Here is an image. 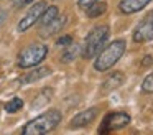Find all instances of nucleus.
Instances as JSON below:
<instances>
[{
  "instance_id": "1",
  "label": "nucleus",
  "mask_w": 153,
  "mask_h": 135,
  "mask_svg": "<svg viewBox=\"0 0 153 135\" xmlns=\"http://www.w3.org/2000/svg\"><path fill=\"white\" fill-rule=\"evenodd\" d=\"M63 120V114L58 109H50V110L40 114L38 117H35L33 120H30L28 124H25V127L22 128L23 135H43L48 132L54 130Z\"/></svg>"
},
{
  "instance_id": "2",
  "label": "nucleus",
  "mask_w": 153,
  "mask_h": 135,
  "mask_svg": "<svg viewBox=\"0 0 153 135\" xmlns=\"http://www.w3.org/2000/svg\"><path fill=\"white\" fill-rule=\"evenodd\" d=\"M125 53V41L123 40H115V41H112L107 48H104L102 51L97 53V58L96 61H94V68H96V71H109L110 68H114V66L117 64V61H119L120 58H122V54Z\"/></svg>"
},
{
  "instance_id": "3",
  "label": "nucleus",
  "mask_w": 153,
  "mask_h": 135,
  "mask_svg": "<svg viewBox=\"0 0 153 135\" xmlns=\"http://www.w3.org/2000/svg\"><path fill=\"white\" fill-rule=\"evenodd\" d=\"M109 38V26L107 25H97L87 33L86 40H84V49L82 54L84 58H94L97 53L100 51V48L104 46V43Z\"/></svg>"
},
{
  "instance_id": "4",
  "label": "nucleus",
  "mask_w": 153,
  "mask_h": 135,
  "mask_svg": "<svg viewBox=\"0 0 153 135\" xmlns=\"http://www.w3.org/2000/svg\"><path fill=\"white\" fill-rule=\"evenodd\" d=\"M46 56H48V46L41 45V43H33V45L27 46L18 53L17 64L22 69H28L33 68V66H38Z\"/></svg>"
},
{
  "instance_id": "5",
  "label": "nucleus",
  "mask_w": 153,
  "mask_h": 135,
  "mask_svg": "<svg viewBox=\"0 0 153 135\" xmlns=\"http://www.w3.org/2000/svg\"><path fill=\"white\" fill-rule=\"evenodd\" d=\"M130 115L127 112H109L105 117L102 119L99 127V134H110V132L120 130V128L127 127L130 124Z\"/></svg>"
},
{
  "instance_id": "6",
  "label": "nucleus",
  "mask_w": 153,
  "mask_h": 135,
  "mask_svg": "<svg viewBox=\"0 0 153 135\" xmlns=\"http://www.w3.org/2000/svg\"><path fill=\"white\" fill-rule=\"evenodd\" d=\"M48 7V3L46 2H36L33 7H31L30 10H28L27 13H25V16L18 22V25H17V30L20 33H23V31H27L28 28H31V26L35 25V23H38V20H40V16H41V13H43V10Z\"/></svg>"
},
{
  "instance_id": "7",
  "label": "nucleus",
  "mask_w": 153,
  "mask_h": 135,
  "mask_svg": "<svg viewBox=\"0 0 153 135\" xmlns=\"http://www.w3.org/2000/svg\"><path fill=\"white\" fill-rule=\"evenodd\" d=\"M153 40V13L142 20L133 31V41L135 43H146Z\"/></svg>"
},
{
  "instance_id": "8",
  "label": "nucleus",
  "mask_w": 153,
  "mask_h": 135,
  "mask_svg": "<svg viewBox=\"0 0 153 135\" xmlns=\"http://www.w3.org/2000/svg\"><path fill=\"white\" fill-rule=\"evenodd\" d=\"M97 114H99V109L97 107H91V109H87V110H82V112H79V114H76L71 119V124H69L71 128H81V127L89 125L91 122L97 117Z\"/></svg>"
},
{
  "instance_id": "9",
  "label": "nucleus",
  "mask_w": 153,
  "mask_h": 135,
  "mask_svg": "<svg viewBox=\"0 0 153 135\" xmlns=\"http://www.w3.org/2000/svg\"><path fill=\"white\" fill-rule=\"evenodd\" d=\"M152 0H120L119 8L122 13H127V15H132V13L140 12L142 8H145Z\"/></svg>"
},
{
  "instance_id": "10",
  "label": "nucleus",
  "mask_w": 153,
  "mask_h": 135,
  "mask_svg": "<svg viewBox=\"0 0 153 135\" xmlns=\"http://www.w3.org/2000/svg\"><path fill=\"white\" fill-rule=\"evenodd\" d=\"M66 25V16H59L58 15L56 18L53 20V22L46 23V25L41 26V31H40V36H43V38H48V36H53L56 31H59L63 26Z\"/></svg>"
},
{
  "instance_id": "11",
  "label": "nucleus",
  "mask_w": 153,
  "mask_h": 135,
  "mask_svg": "<svg viewBox=\"0 0 153 135\" xmlns=\"http://www.w3.org/2000/svg\"><path fill=\"white\" fill-rule=\"evenodd\" d=\"M122 82H123V74L122 72H114V74H110L109 78L102 82V86H100V92H102V94H109V92L114 91V89L120 87Z\"/></svg>"
},
{
  "instance_id": "12",
  "label": "nucleus",
  "mask_w": 153,
  "mask_h": 135,
  "mask_svg": "<svg viewBox=\"0 0 153 135\" xmlns=\"http://www.w3.org/2000/svg\"><path fill=\"white\" fill-rule=\"evenodd\" d=\"M51 74V69L48 66H43V68H36L33 71L27 72V74L22 78V84H30V82H35V81H40V79L46 78V76Z\"/></svg>"
},
{
  "instance_id": "13",
  "label": "nucleus",
  "mask_w": 153,
  "mask_h": 135,
  "mask_svg": "<svg viewBox=\"0 0 153 135\" xmlns=\"http://www.w3.org/2000/svg\"><path fill=\"white\" fill-rule=\"evenodd\" d=\"M58 15H59V10H58V7H54V5L46 7V8L43 10V13H41V16H40V20H38V22H40L41 26H43V25H46V23L53 22V20L56 18Z\"/></svg>"
},
{
  "instance_id": "14",
  "label": "nucleus",
  "mask_w": 153,
  "mask_h": 135,
  "mask_svg": "<svg viewBox=\"0 0 153 135\" xmlns=\"http://www.w3.org/2000/svg\"><path fill=\"white\" fill-rule=\"evenodd\" d=\"M105 10H107V3L97 0V2H94L91 7H87L86 12H87V16H91V18H96V16H100V15H102Z\"/></svg>"
},
{
  "instance_id": "15",
  "label": "nucleus",
  "mask_w": 153,
  "mask_h": 135,
  "mask_svg": "<svg viewBox=\"0 0 153 135\" xmlns=\"http://www.w3.org/2000/svg\"><path fill=\"white\" fill-rule=\"evenodd\" d=\"M66 51L63 53V56H61V59H63L64 63H69V61H73L74 58H76L77 54H79V46L76 45V43H71L69 46H66Z\"/></svg>"
},
{
  "instance_id": "16",
  "label": "nucleus",
  "mask_w": 153,
  "mask_h": 135,
  "mask_svg": "<svg viewBox=\"0 0 153 135\" xmlns=\"http://www.w3.org/2000/svg\"><path fill=\"white\" fill-rule=\"evenodd\" d=\"M22 107H23V101H22L20 97H13L5 104V110H7L8 114H15V112L22 110Z\"/></svg>"
},
{
  "instance_id": "17",
  "label": "nucleus",
  "mask_w": 153,
  "mask_h": 135,
  "mask_svg": "<svg viewBox=\"0 0 153 135\" xmlns=\"http://www.w3.org/2000/svg\"><path fill=\"white\" fill-rule=\"evenodd\" d=\"M51 95H53V89H45V91L38 95L36 101L33 102V109H38V107H41V105H45L51 99Z\"/></svg>"
},
{
  "instance_id": "18",
  "label": "nucleus",
  "mask_w": 153,
  "mask_h": 135,
  "mask_svg": "<svg viewBox=\"0 0 153 135\" xmlns=\"http://www.w3.org/2000/svg\"><path fill=\"white\" fill-rule=\"evenodd\" d=\"M142 91L146 94H153V72H150L142 82Z\"/></svg>"
},
{
  "instance_id": "19",
  "label": "nucleus",
  "mask_w": 153,
  "mask_h": 135,
  "mask_svg": "<svg viewBox=\"0 0 153 135\" xmlns=\"http://www.w3.org/2000/svg\"><path fill=\"white\" fill-rule=\"evenodd\" d=\"M71 43H73V36H69V35H64V36H61V38H58V41H56V45L58 46H69Z\"/></svg>"
},
{
  "instance_id": "20",
  "label": "nucleus",
  "mask_w": 153,
  "mask_h": 135,
  "mask_svg": "<svg viewBox=\"0 0 153 135\" xmlns=\"http://www.w3.org/2000/svg\"><path fill=\"white\" fill-rule=\"evenodd\" d=\"M36 2V0H13V7L15 8H22L25 5H30V3Z\"/></svg>"
},
{
  "instance_id": "21",
  "label": "nucleus",
  "mask_w": 153,
  "mask_h": 135,
  "mask_svg": "<svg viewBox=\"0 0 153 135\" xmlns=\"http://www.w3.org/2000/svg\"><path fill=\"white\" fill-rule=\"evenodd\" d=\"M94 2H97V0H79V7H81V8L86 10L87 7H91Z\"/></svg>"
},
{
  "instance_id": "22",
  "label": "nucleus",
  "mask_w": 153,
  "mask_h": 135,
  "mask_svg": "<svg viewBox=\"0 0 153 135\" xmlns=\"http://www.w3.org/2000/svg\"><path fill=\"white\" fill-rule=\"evenodd\" d=\"M152 56H145V59H143V64H150V63H152Z\"/></svg>"
}]
</instances>
